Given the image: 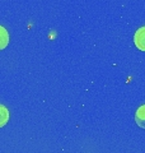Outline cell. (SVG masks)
<instances>
[{
    "label": "cell",
    "instance_id": "2",
    "mask_svg": "<svg viewBox=\"0 0 145 153\" xmlns=\"http://www.w3.org/2000/svg\"><path fill=\"white\" fill-rule=\"evenodd\" d=\"M135 121L140 126L145 129V105H141L135 112Z\"/></svg>",
    "mask_w": 145,
    "mask_h": 153
},
{
    "label": "cell",
    "instance_id": "4",
    "mask_svg": "<svg viewBox=\"0 0 145 153\" xmlns=\"http://www.w3.org/2000/svg\"><path fill=\"white\" fill-rule=\"evenodd\" d=\"M8 121H9V111L4 105L0 103V128L5 126Z\"/></svg>",
    "mask_w": 145,
    "mask_h": 153
},
{
    "label": "cell",
    "instance_id": "3",
    "mask_svg": "<svg viewBox=\"0 0 145 153\" xmlns=\"http://www.w3.org/2000/svg\"><path fill=\"white\" fill-rule=\"evenodd\" d=\"M9 44V33L3 26H0V51L4 50Z\"/></svg>",
    "mask_w": 145,
    "mask_h": 153
},
{
    "label": "cell",
    "instance_id": "1",
    "mask_svg": "<svg viewBox=\"0 0 145 153\" xmlns=\"http://www.w3.org/2000/svg\"><path fill=\"white\" fill-rule=\"evenodd\" d=\"M134 44L140 51H145V26L140 27L134 35Z\"/></svg>",
    "mask_w": 145,
    "mask_h": 153
}]
</instances>
